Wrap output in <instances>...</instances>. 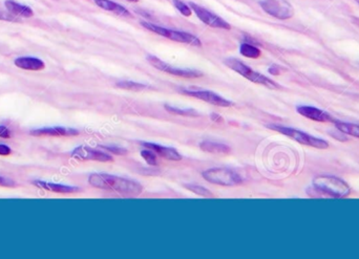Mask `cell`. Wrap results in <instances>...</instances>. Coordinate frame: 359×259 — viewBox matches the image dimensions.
Instances as JSON below:
<instances>
[{
  "mask_svg": "<svg viewBox=\"0 0 359 259\" xmlns=\"http://www.w3.org/2000/svg\"><path fill=\"white\" fill-rule=\"evenodd\" d=\"M33 183H34V185H36L39 188L45 189V190H47V191H52V192H56V193H74V192H78L80 190L78 187L54 184V183H50V181L34 180Z\"/></svg>",
  "mask_w": 359,
  "mask_h": 259,
  "instance_id": "9a60e30c",
  "label": "cell"
},
{
  "mask_svg": "<svg viewBox=\"0 0 359 259\" xmlns=\"http://www.w3.org/2000/svg\"><path fill=\"white\" fill-rule=\"evenodd\" d=\"M225 64H226L229 68H231L232 71L236 72L237 74L243 76L244 78L248 79L249 81H251L253 83L260 84V85H264V86L271 88V89L279 88V85L277 83L272 81L269 78H267L266 76H264L262 74L254 72L252 68H250L249 66L244 64L242 61H239L237 59L230 58V59L225 60Z\"/></svg>",
  "mask_w": 359,
  "mask_h": 259,
  "instance_id": "3957f363",
  "label": "cell"
},
{
  "mask_svg": "<svg viewBox=\"0 0 359 259\" xmlns=\"http://www.w3.org/2000/svg\"><path fill=\"white\" fill-rule=\"evenodd\" d=\"M0 186L2 187H14L15 186V183L10 179H5V178H1L0 177Z\"/></svg>",
  "mask_w": 359,
  "mask_h": 259,
  "instance_id": "f1b7e54d",
  "label": "cell"
},
{
  "mask_svg": "<svg viewBox=\"0 0 359 259\" xmlns=\"http://www.w3.org/2000/svg\"><path fill=\"white\" fill-rule=\"evenodd\" d=\"M350 187L339 178L320 176L313 179L311 191L308 194L313 198L321 199H342L350 194Z\"/></svg>",
  "mask_w": 359,
  "mask_h": 259,
  "instance_id": "7a4b0ae2",
  "label": "cell"
},
{
  "mask_svg": "<svg viewBox=\"0 0 359 259\" xmlns=\"http://www.w3.org/2000/svg\"><path fill=\"white\" fill-rule=\"evenodd\" d=\"M101 148L107 150L114 155H118V156H124L127 155V150L125 148H122V147H115V146H100Z\"/></svg>",
  "mask_w": 359,
  "mask_h": 259,
  "instance_id": "4316f807",
  "label": "cell"
},
{
  "mask_svg": "<svg viewBox=\"0 0 359 259\" xmlns=\"http://www.w3.org/2000/svg\"><path fill=\"white\" fill-rule=\"evenodd\" d=\"M11 155V149L9 146L0 144V156H10Z\"/></svg>",
  "mask_w": 359,
  "mask_h": 259,
  "instance_id": "4dcf8cb0",
  "label": "cell"
},
{
  "mask_svg": "<svg viewBox=\"0 0 359 259\" xmlns=\"http://www.w3.org/2000/svg\"><path fill=\"white\" fill-rule=\"evenodd\" d=\"M141 156L146 160V163L150 166L158 165V156L156 152H153L150 149H146L141 151Z\"/></svg>",
  "mask_w": 359,
  "mask_h": 259,
  "instance_id": "d4e9b609",
  "label": "cell"
},
{
  "mask_svg": "<svg viewBox=\"0 0 359 259\" xmlns=\"http://www.w3.org/2000/svg\"><path fill=\"white\" fill-rule=\"evenodd\" d=\"M127 1H129V2H137V1H139V0H127Z\"/></svg>",
  "mask_w": 359,
  "mask_h": 259,
  "instance_id": "836d02e7",
  "label": "cell"
},
{
  "mask_svg": "<svg viewBox=\"0 0 359 259\" xmlns=\"http://www.w3.org/2000/svg\"><path fill=\"white\" fill-rule=\"evenodd\" d=\"M239 53L243 55L244 57L251 58V59H256L260 56V50L258 47L249 44V43H242L239 46Z\"/></svg>",
  "mask_w": 359,
  "mask_h": 259,
  "instance_id": "44dd1931",
  "label": "cell"
},
{
  "mask_svg": "<svg viewBox=\"0 0 359 259\" xmlns=\"http://www.w3.org/2000/svg\"><path fill=\"white\" fill-rule=\"evenodd\" d=\"M183 95H186L189 97L195 98L201 101L207 102L209 104H212L214 106H220V107H230L232 105V102L225 99L222 96L217 95L210 90H188L184 89L181 92Z\"/></svg>",
  "mask_w": 359,
  "mask_h": 259,
  "instance_id": "30bf717a",
  "label": "cell"
},
{
  "mask_svg": "<svg viewBox=\"0 0 359 259\" xmlns=\"http://www.w3.org/2000/svg\"><path fill=\"white\" fill-rule=\"evenodd\" d=\"M269 72L272 75H278L279 74V69H278V67L276 65H273V66H271L269 68Z\"/></svg>",
  "mask_w": 359,
  "mask_h": 259,
  "instance_id": "d6a6232c",
  "label": "cell"
},
{
  "mask_svg": "<svg viewBox=\"0 0 359 259\" xmlns=\"http://www.w3.org/2000/svg\"><path fill=\"white\" fill-rule=\"evenodd\" d=\"M269 128L276 130L279 132V134L285 135L286 137H289L293 139L294 141H296L297 143L301 145L311 146L317 149H327L329 147V143L325 141V139L315 138L311 135L306 134V132L304 131H300V130L290 128V127H284V126H277V125H270Z\"/></svg>",
  "mask_w": 359,
  "mask_h": 259,
  "instance_id": "5b68a950",
  "label": "cell"
},
{
  "mask_svg": "<svg viewBox=\"0 0 359 259\" xmlns=\"http://www.w3.org/2000/svg\"><path fill=\"white\" fill-rule=\"evenodd\" d=\"M31 135L34 137H74L78 136L79 131L73 128L50 127L32 130Z\"/></svg>",
  "mask_w": 359,
  "mask_h": 259,
  "instance_id": "4fadbf2b",
  "label": "cell"
},
{
  "mask_svg": "<svg viewBox=\"0 0 359 259\" xmlns=\"http://www.w3.org/2000/svg\"><path fill=\"white\" fill-rule=\"evenodd\" d=\"M200 148L203 151H206L212 155H219V156H228L231 153V148L229 146L225 144L220 143H213L210 141H204L200 144Z\"/></svg>",
  "mask_w": 359,
  "mask_h": 259,
  "instance_id": "ac0fdd59",
  "label": "cell"
},
{
  "mask_svg": "<svg viewBox=\"0 0 359 259\" xmlns=\"http://www.w3.org/2000/svg\"><path fill=\"white\" fill-rule=\"evenodd\" d=\"M72 157L79 160H97V162H112L114 159L103 151L91 149L89 147L80 146L73 151Z\"/></svg>",
  "mask_w": 359,
  "mask_h": 259,
  "instance_id": "8fae6325",
  "label": "cell"
},
{
  "mask_svg": "<svg viewBox=\"0 0 359 259\" xmlns=\"http://www.w3.org/2000/svg\"><path fill=\"white\" fill-rule=\"evenodd\" d=\"M296 110L299 115H301L302 117H305L307 119H310V120H312V121L321 122V123L333 121L332 117H331L328 113H326V111L313 107V106L302 105V106H298Z\"/></svg>",
  "mask_w": 359,
  "mask_h": 259,
  "instance_id": "7c38bea8",
  "label": "cell"
},
{
  "mask_svg": "<svg viewBox=\"0 0 359 259\" xmlns=\"http://www.w3.org/2000/svg\"><path fill=\"white\" fill-rule=\"evenodd\" d=\"M15 65L26 71H42L45 67L44 62L33 57H20L15 60Z\"/></svg>",
  "mask_w": 359,
  "mask_h": 259,
  "instance_id": "e0dca14e",
  "label": "cell"
},
{
  "mask_svg": "<svg viewBox=\"0 0 359 259\" xmlns=\"http://www.w3.org/2000/svg\"><path fill=\"white\" fill-rule=\"evenodd\" d=\"M336 128L338 129L341 134L349 135L352 137H355L359 139V125L351 124V123H343V122H336L334 121Z\"/></svg>",
  "mask_w": 359,
  "mask_h": 259,
  "instance_id": "ffe728a7",
  "label": "cell"
},
{
  "mask_svg": "<svg viewBox=\"0 0 359 259\" xmlns=\"http://www.w3.org/2000/svg\"><path fill=\"white\" fill-rule=\"evenodd\" d=\"M95 2L101 9L116 14L119 16H130V13L126 10L123 5L117 2L111 1V0H95Z\"/></svg>",
  "mask_w": 359,
  "mask_h": 259,
  "instance_id": "d6986e66",
  "label": "cell"
},
{
  "mask_svg": "<svg viewBox=\"0 0 359 259\" xmlns=\"http://www.w3.org/2000/svg\"><path fill=\"white\" fill-rule=\"evenodd\" d=\"M142 145L147 149H150L153 152L157 153V156L164 158L166 159H170V160H181L182 157L180 153L175 150L174 148H171V147H165V146H161L158 144H153V143H142Z\"/></svg>",
  "mask_w": 359,
  "mask_h": 259,
  "instance_id": "5bb4252c",
  "label": "cell"
},
{
  "mask_svg": "<svg viewBox=\"0 0 359 259\" xmlns=\"http://www.w3.org/2000/svg\"><path fill=\"white\" fill-rule=\"evenodd\" d=\"M210 118H211V120L214 121V122H216V123H222V122L224 121V120H223V118H222L221 116L217 115V114H211Z\"/></svg>",
  "mask_w": 359,
  "mask_h": 259,
  "instance_id": "1f68e13d",
  "label": "cell"
},
{
  "mask_svg": "<svg viewBox=\"0 0 359 259\" xmlns=\"http://www.w3.org/2000/svg\"><path fill=\"white\" fill-rule=\"evenodd\" d=\"M4 5L6 10H8L14 16H21L24 18H30L34 16L33 10L27 5L20 4L15 0H5Z\"/></svg>",
  "mask_w": 359,
  "mask_h": 259,
  "instance_id": "2e32d148",
  "label": "cell"
},
{
  "mask_svg": "<svg viewBox=\"0 0 359 259\" xmlns=\"http://www.w3.org/2000/svg\"><path fill=\"white\" fill-rule=\"evenodd\" d=\"M0 20L10 21V22H16V21H18L16 16H14L9 11L5 12L3 10H0Z\"/></svg>",
  "mask_w": 359,
  "mask_h": 259,
  "instance_id": "83f0119b",
  "label": "cell"
},
{
  "mask_svg": "<svg viewBox=\"0 0 359 259\" xmlns=\"http://www.w3.org/2000/svg\"><path fill=\"white\" fill-rule=\"evenodd\" d=\"M147 60L150 63V64L156 67L157 69L161 72H164L167 74H170L173 76H178V77H183V78H199V77H202L203 74L199 71H195V69H186V68H177L173 67L171 65L168 64V63L162 61L161 59H159L156 56H147Z\"/></svg>",
  "mask_w": 359,
  "mask_h": 259,
  "instance_id": "ba28073f",
  "label": "cell"
},
{
  "mask_svg": "<svg viewBox=\"0 0 359 259\" xmlns=\"http://www.w3.org/2000/svg\"><path fill=\"white\" fill-rule=\"evenodd\" d=\"M185 187L188 189V190H190L191 192L198 194V195H201V197L207 198V199L214 198L213 193L211 192L210 190H208V189L205 188V187H202V186H199V185H185Z\"/></svg>",
  "mask_w": 359,
  "mask_h": 259,
  "instance_id": "603a6c76",
  "label": "cell"
},
{
  "mask_svg": "<svg viewBox=\"0 0 359 259\" xmlns=\"http://www.w3.org/2000/svg\"><path fill=\"white\" fill-rule=\"evenodd\" d=\"M0 138L2 139L11 138V131L6 127H4V126H0Z\"/></svg>",
  "mask_w": 359,
  "mask_h": 259,
  "instance_id": "f546056e",
  "label": "cell"
},
{
  "mask_svg": "<svg viewBox=\"0 0 359 259\" xmlns=\"http://www.w3.org/2000/svg\"><path fill=\"white\" fill-rule=\"evenodd\" d=\"M116 86L118 88H121V89L132 90V92H141V90H144L146 88H148V86L144 85V84L137 83V82H133V81H120L116 84Z\"/></svg>",
  "mask_w": 359,
  "mask_h": 259,
  "instance_id": "7402d4cb",
  "label": "cell"
},
{
  "mask_svg": "<svg viewBox=\"0 0 359 259\" xmlns=\"http://www.w3.org/2000/svg\"><path fill=\"white\" fill-rule=\"evenodd\" d=\"M172 1H173V5L180 11V13L182 14L183 16L189 17L190 15H191L192 10L188 4H186L185 2H183L182 0H172Z\"/></svg>",
  "mask_w": 359,
  "mask_h": 259,
  "instance_id": "484cf974",
  "label": "cell"
},
{
  "mask_svg": "<svg viewBox=\"0 0 359 259\" xmlns=\"http://www.w3.org/2000/svg\"><path fill=\"white\" fill-rule=\"evenodd\" d=\"M89 184L104 190L116 191L122 197L132 198L138 197L143 191V187L138 181L127 179L124 178H119L116 176H110L107 173H94L88 178Z\"/></svg>",
  "mask_w": 359,
  "mask_h": 259,
  "instance_id": "6da1fadb",
  "label": "cell"
},
{
  "mask_svg": "<svg viewBox=\"0 0 359 259\" xmlns=\"http://www.w3.org/2000/svg\"><path fill=\"white\" fill-rule=\"evenodd\" d=\"M189 6L196 14V16L199 17V19L202 21V22H204L205 24L211 27H215V29H223V30L231 29V26L227 21H225L220 16L215 15V14L208 11L207 9L203 8V6L195 4L193 2H190Z\"/></svg>",
  "mask_w": 359,
  "mask_h": 259,
  "instance_id": "9c48e42d",
  "label": "cell"
},
{
  "mask_svg": "<svg viewBox=\"0 0 359 259\" xmlns=\"http://www.w3.org/2000/svg\"><path fill=\"white\" fill-rule=\"evenodd\" d=\"M259 4L267 14L280 20L289 19L294 14L291 4L285 0H262Z\"/></svg>",
  "mask_w": 359,
  "mask_h": 259,
  "instance_id": "52a82bcc",
  "label": "cell"
},
{
  "mask_svg": "<svg viewBox=\"0 0 359 259\" xmlns=\"http://www.w3.org/2000/svg\"><path fill=\"white\" fill-rule=\"evenodd\" d=\"M356 1H357V2H358V3H359V0H356Z\"/></svg>",
  "mask_w": 359,
  "mask_h": 259,
  "instance_id": "e575fe53",
  "label": "cell"
},
{
  "mask_svg": "<svg viewBox=\"0 0 359 259\" xmlns=\"http://www.w3.org/2000/svg\"><path fill=\"white\" fill-rule=\"evenodd\" d=\"M203 178L211 184L220 186H237L243 183V179L237 172L229 168H212L203 172Z\"/></svg>",
  "mask_w": 359,
  "mask_h": 259,
  "instance_id": "277c9868",
  "label": "cell"
},
{
  "mask_svg": "<svg viewBox=\"0 0 359 259\" xmlns=\"http://www.w3.org/2000/svg\"><path fill=\"white\" fill-rule=\"evenodd\" d=\"M142 26H144L146 30H148L150 32L156 33L160 36H163L165 38L170 39L172 41H177V42H181V43H186V44H190L193 46H201L202 43L198 37L193 36V35L186 33V32H180V31H173V30H169L166 29V27L163 26H159L156 24H152L149 22H141Z\"/></svg>",
  "mask_w": 359,
  "mask_h": 259,
  "instance_id": "8992f818",
  "label": "cell"
},
{
  "mask_svg": "<svg viewBox=\"0 0 359 259\" xmlns=\"http://www.w3.org/2000/svg\"><path fill=\"white\" fill-rule=\"evenodd\" d=\"M165 108L170 114H174V115H179V116H184V117H198L199 114L196 113L195 110L193 109H180V108H175V107H171L169 105H165Z\"/></svg>",
  "mask_w": 359,
  "mask_h": 259,
  "instance_id": "cb8c5ba5",
  "label": "cell"
}]
</instances>
